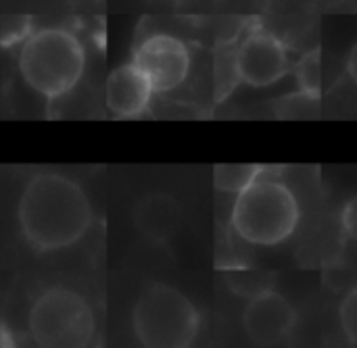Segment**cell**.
I'll use <instances>...</instances> for the list:
<instances>
[{
  "label": "cell",
  "mask_w": 357,
  "mask_h": 348,
  "mask_svg": "<svg viewBox=\"0 0 357 348\" xmlns=\"http://www.w3.org/2000/svg\"><path fill=\"white\" fill-rule=\"evenodd\" d=\"M17 217L21 234L38 253L75 244L92 226V205L84 188L61 173H38L27 180Z\"/></svg>",
  "instance_id": "obj_1"
},
{
  "label": "cell",
  "mask_w": 357,
  "mask_h": 348,
  "mask_svg": "<svg viewBox=\"0 0 357 348\" xmlns=\"http://www.w3.org/2000/svg\"><path fill=\"white\" fill-rule=\"evenodd\" d=\"M19 73L48 102L71 94L86 71V48L67 27H40L19 48Z\"/></svg>",
  "instance_id": "obj_2"
},
{
  "label": "cell",
  "mask_w": 357,
  "mask_h": 348,
  "mask_svg": "<svg viewBox=\"0 0 357 348\" xmlns=\"http://www.w3.org/2000/svg\"><path fill=\"white\" fill-rule=\"evenodd\" d=\"M264 171L249 188L236 194L230 226L247 244L278 246L295 234L301 221V207L284 182L268 177Z\"/></svg>",
  "instance_id": "obj_3"
},
{
  "label": "cell",
  "mask_w": 357,
  "mask_h": 348,
  "mask_svg": "<svg viewBox=\"0 0 357 348\" xmlns=\"http://www.w3.org/2000/svg\"><path fill=\"white\" fill-rule=\"evenodd\" d=\"M132 328L144 348H190L201 330V315L178 288L151 284L132 309Z\"/></svg>",
  "instance_id": "obj_4"
},
{
  "label": "cell",
  "mask_w": 357,
  "mask_h": 348,
  "mask_svg": "<svg viewBox=\"0 0 357 348\" xmlns=\"http://www.w3.org/2000/svg\"><path fill=\"white\" fill-rule=\"evenodd\" d=\"M27 328L38 348H88L94 340L96 319L82 294L52 286L36 296Z\"/></svg>",
  "instance_id": "obj_5"
},
{
  "label": "cell",
  "mask_w": 357,
  "mask_h": 348,
  "mask_svg": "<svg viewBox=\"0 0 357 348\" xmlns=\"http://www.w3.org/2000/svg\"><path fill=\"white\" fill-rule=\"evenodd\" d=\"M232 71L238 81L251 88H268L291 71V58L274 33L255 25L241 38L232 56Z\"/></svg>",
  "instance_id": "obj_6"
},
{
  "label": "cell",
  "mask_w": 357,
  "mask_h": 348,
  "mask_svg": "<svg viewBox=\"0 0 357 348\" xmlns=\"http://www.w3.org/2000/svg\"><path fill=\"white\" fill-rule=\"evenodd\" d=\"M132 63L146 77L155 94H167L188 79L192 58L186 42L180 38L153 33L136 46Z\"/></svg>",
  "instance_id": "obj_7"
},
{
  "label": "cell",
  "mask_w": 357,
  "mask_h": 348,
  "mask_svg": "<svg viewBox=\"0 0 357 348\" xmlns=\"http://www.w3.org/2000/svg\"><path fill=\"white\" fill-rule=\"evenodd\" d=\"M297 311L287 296L268 288L249 299L243 313V328L249 340L259 348L280 345L295 328Z\"/></svg>",
  "instance_id": "obj_8"
},
{
  "label": "cell",
  "mask_w": 357,
  "mask_h": 348,
  "mask_svg": "<svg viewBox=\"0 0 357 348\" xmlns=\"http://www.w3.org/2000/svg\"><path fill=\"white\" fill-rule=\"evenodd\" d=\"M153 88L138 67L130 61L113 69L105 84L107 111L115 119H138L153 104Z\"/></svg>",
  "instance_id": "obj_9"
},
{
  "label": "cell",
  "mask_w": 357,
  "mask_h": 348,
  "mask_svg": "<svg viewBox=\"0 0 357 348\" xmlns=\"http://www.w3.org/2000/svg\"><path fill=\"white\" fill-rule=\"evenodd\" d=\"M134 226L151 242H169L184 223L182 205L167 192H151L134 207Z\"/></svg>",
  "instance_id": "obj_10"
},
{
  "label": "cell",
  "mask_w": 357,
  "mask_h": 348,
  "mask_svg": "<svg viewBox=\"0 0 357 348\" xmlns=\"http://www.w3.org/2000/svg\"><path fill=\"white\" fill-rule=\"evenodd\" d=\"M264 167L259 165H218L213 169V184L220 192L226 194H241L245 188H249L259 175Z\"/></svg>",
  "instance_id": "obj_11"
},
{
  "label": "cell",
  "mask_w": 357,
  "mask_h": 348,
  "mask_svg": "<svg viewBox=\"0 0 357 348\" xmlns=\"http://www.w3.org/2000/svg\"><path fill=\"white\" fill-rule=\"evenodd\" d=\"M291 69H293V73H295V77H297L299 92L320 98V92H322V63H320V50L307 52V54H305L299 63H295Z\"/></svg>",
  "instance_id": "obj_12"
},
{
  "label": "cell",
  "mask_w": 357,
  "mask_h": 348,
  "mask_svg": "<svg viewBox=\"0 0 357 348\" xmlns=\"http://www.w3.org/2000/svg\"><path fill=\"white\" fill-rule=\"evenodd\" d=\"M318 109H320V98L303 92H295L276 102V113L278 117L284 119H310L316 117Z\"/></svg>",
  "instance_id": "obj_13"
},
{
  "label": "cell",
  "mask_w": 357,
  "mask_h": 348,
  "mask_svg": "<svg viewBox=\"0 0 357 348\" xmlns=\"http://www.w3.org/2000/svg\"><path fill=\"white\" fill-rule=\"evenodd\" d=\"M33 31L31 17L27 15H6L0 21V44L4 48L10 46H21Z\"/></svg>",
  "instance_id": "obj_14"
},
{
  "label": "cell",
  "mask_w": 357,
  "mask_h": 348,
  "mask_svg": "<svg viewBox=\"0 0 357 348\" xmlns=\"http://www.w3.org/2000/svg\"><path fill=\"white\" fill-rule=\"evenodd\" d=\"M339 324L343 334L349 338V342L357 347V286L347 292V296L339 307Z\"/></svg>",
  "instance_id": "obj_15"
},
{
  "label": "cell",
  "mask_w": 357,
  "mask_h": 348,
  "mask_svg": "<svg viewBox=\"0 0 357 348\" xmlns=\"http://www.w3.org/2000/svg\"><path fill=\"white\" fill-rule=\"evenodd\" d=\"M341 223H343V232L357 242V194L343 207Z\"/></svg>",
  "instance_id": "obj_16"
},
{
  "label": "cell",
  "mask_w": 357,
  "mask_h": 348,
  "mask_svg": "<svg viewBox=\"0 0 357 348\" xmlns=\"http://www.w3.org/2000/svg\"><path fill=\"white\" fill-rule=\"evenodd\" d=\"M347 73H349V77L354 79V84L357 86V42L354 44V48L349 52V58H347Z\"/></svg>",
  "instance_id": "obj_17"
}]
</instances>
